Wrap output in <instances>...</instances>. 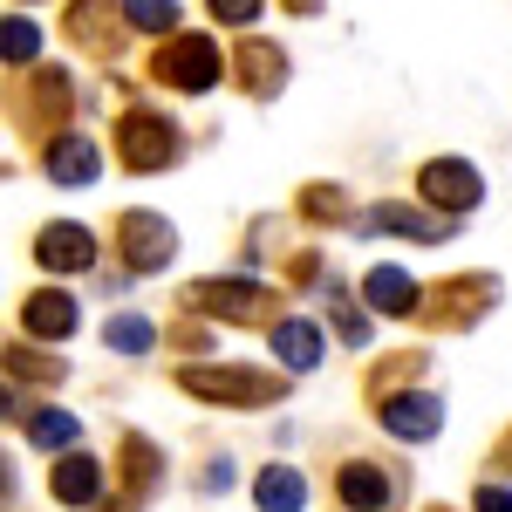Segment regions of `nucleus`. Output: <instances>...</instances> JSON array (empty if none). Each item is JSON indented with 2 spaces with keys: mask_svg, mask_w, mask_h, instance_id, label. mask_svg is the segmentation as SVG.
I'll use <instances>...</instances> for the list:
<instances>
[{
  "mask_svg": "<svg viewBox=\"0 0 512 512\" xmlns=\"http://www.w3.org/2000/svg\"><path fill=\"white\" fill-rule=\"evenodd\" d=\"M424 369V355L410 349V355H390V362H376V376H369V403H383V396H396L410 376Z\"/></svg>",
  "mask_w": 512,
  "mask_h": 512,
  "instance_id": "obj_28",
  "label": "nucleus"
},
{
  "mask_svg": "<svg viewBox=\"0 0 512 512\" xmlns=\"http://www.w3.org/2000/svg\"><path fill=\"white\" fill-rule=\"evenodd\" d=\"M103 342L117 355H144V349H158V328H151V315H110L103 321Z\"/></svg>",
  "mask_w": 512,
  "mask_h": 512,
  "instance_id": "obj_26",
  "label": "nucleus"
},
{
  "mask_svg": "<svg viewBox=\"0 0 512 512\" xmlns=\"http://www.w3.org/2000/svg\"><path fill=\"white\" fill-rule=\"evenodd\" d=\"M123 7V28L137 35H178V0H117Z\"/></svg>",
  "mask_w": 512,
  "mask_h": 512,
  "instance_id": "obj_25",
  "label": "nucleus"
},
{
  "mask_svg": "<svg viewBox=\"0 0 512 512\" xmlns=\"http://www.w3.org/2000/svg\"><path fill=\"white\" fill-rule=\"evenodd\" d=\"M335 499H342V512H390L396 506V472L376 465V458H342Z\"/></svg>",
  "mask_w": 512,
  "mask_h": 512,
  "instance_id": "obj_14",
  "label": "nucleus"
},
{
  "mask_svg": "<svg viewBox=\"0 0 512 512\" xmlns=\"http://www.w3.org/2000/svg\"><path fill=\"white\" fill-rule=\"evenodd\" d=\"M178 308L185 315H205V321H226V328H246V321H280V301L274 287H260L253 274H233V280H192L185 294H178Z\"/></svg>",
  "mask_w": 512,
  "mask_h": 512,
  "instance_id": "obj_2",
  "label": "nucleus"
},
{
  "mask_svg": "<svg viewBox=\"0 0 512 512\" xmlns=\"http://www.w3.org/2000/svg\"><path fill=\"white\" fill-rule=\"evenodd\" d=\"M0 369H7L14 383H41V390H55V383H69V362H55V355H41L35 342H7V349H0Z\"/></svg>",
  "mask_w": 512,
  "mask_h": 512,
  "instance_id": "obj_22",
  "label": "nucleus"
},
{
  "mask_svg": "<svg viewBox=\"0 0 512 512\" xmlns=\"http://www.w3.org/2000/svg\"><path fill=\"white\" fill-rule=\"evenodd\" d=\"M301 219H315V226H342L349 219V192L342 185H301Z\"/></svg>",
  "mask_w": 512,
  "mask_h": 512,
  "instance_id": "obj_27",
  "label": "nucleus"
},
{
  "mask_svg": "<svg viewBox=\"0 0 512 512\" xmlns=\"http://www.w3.org/2000/svg\"><path fill=\"white\" fill-rule=\"evenodd\" d=\"M35 267H48V274H89L96 267V233L82 226V219H48L35 233Z\"/></svg>",
  "mask_w": 512,
  "mask_h": 512,
  "instance_id": "obj_11",
  "label": "nucleus"
},
{
  "mask_svg": "<svg viewBox=\"0 0 512 512\" xmlns=\"http://www.w3.org/2000/svg\"><path fill=\"white\" fill-rule=\"evenodd\" d=\"M335 335H342L349 349H369V335H376V321L362 315V308H349V301L335 294Z\"/></svg>",
  "mask_w": 512,
  "mask_h": 512,
  "instance_id": "obj_29",
  "label": "nucleus"
},
{
  "mask_svg": "<svg viewBox=\"0 0 512 512\" xmlns=\"http://www.w3.org/2000/svg\"><path fill=\"white\" fill-rule=\"evenodd\" d=\"M294 76V62H287V48L274 35H246L233 48V82L246 89V103H274L280 89Z\"/></svg>",
  "mask_w": 512,
  "mask_h": 512,
  "instance_id": "obj_9",
  "label": "nucleus"
},
{
  "mask_svg": "<svg viewBox=\"0 0 512 512\" xmlns=\"http://www.w3.org/2000/svg\"><path fill=\"white\" fill-rule=\"evenodd\" d=\"M21 431H28V444H41V451H76V437H82V424L69 417V410H21Z\"/></svg>",
  "mask_w": 512,
  "mask_h": 512,
  "instance_id": "obj_23",
  "label": "nucleus"
},
{
  "mask_svg": "<svg viewBox=\"0 0 512 512\" xmlns=\"http://www.w3.org/2000/svg\"><path fill=\"white\" fill-rule=\"evenodd\" d=\"M205 7H212V21H226V28H253L267 0H205Z\"/></svg>",
  "mask_w": 512,
  "mask_h": 512,
  "instance_id": "obj_30",
  "label": "nucleus"
},
{
  "mask_svg": "<svg viewBox=\"0 0 512 512\" xmlns=\"http://www.w3.org/2000/svg\"><path fill=\"white\" fill-rule=\"evenodd\" d=\"M253 506L260 512H301L308 506V478L294 472V465H260V478H253Z\"/></svg>",
  "mask_w": 512,
  "mask_h": 512,
  "instance_id": "obj_20",
  "label": "nucleus"
},
{
  "mask_svg": "<svg viewBox=\"0 0 512 512\" xmlns=\"http://www.w3.org/2000/svg\"><path fill=\"white\" fill-rule=\"evenodd\" d=\"M117 158L123 171H171L185 158V130L164 110H123L117 117Z\"/></svg>",
  "mask_w": 512,
  "mask_h": 512,
  "instance_id": "obj_5",
  "label": "nucleus"
},
{
  "mask_svg": "<svg viewBox=\"0 0 512 512\" xmlns=\"http://www.w3.org/2000/svg\"><path fill=\"white\" fill-rule=\"evenodd\" d=\"M69 117H76V82H69V69L35 62L28 82H14V123H21V137L48 144V137L69 130Z\"/></svg>",
  "mask_w": 512,
  "mask_h": 512,
  "instance_id": "obj_3",
  "label": "nucleus"
},
{
  "mask_svg": "<svg viewBox=\"0 0 512 512\" xmlns=\"http://www.w3.org/2000/svg\"><path fill=\"white\" fill-rule=\"evenodd\" d=\"M424 512H451V506H424Z\"/></svg>",
  "mask_w": 512,
  "mask_h": 512,
  "instance_id": "obj_37",
  "label": "nucleus"
},
{
  "mask_svg": "<svg viewBox=\"0 0 512 512\" xmlns=\"http://www.w3.org/2000/svg\"><path fill=\"white\" fill-rule=\"evenodd\" d=\"M82 328V308L69 287H35L21 301V342H69Z\"/></svg>",
  "mask_w": 512,
  "mask_h": 512,
  "instance_id": "obj_13",
  "label": "nucleus"
},
{
  "mask_svg": "<svg viewBox=\"0 0 512 512\" xmlns=\"http://www.w3.org/2000/svg\"><path fill=\"white\" fill-rule=\"evenodd\" d=\"M362 233H403V239H424V246H437V239L458 233V219H424V212H410V205H369Z\"/></svg>",
  "mask_w": 512,
  "mask_h": 512,
  "instance_id": "obj_18",
  "label": "nucleus"
},
{
  "mask_svg": "<svg viewBox=\"0 0 512 512\" xmlns=\"http://www.w3.org/2000/svg\"><path fill=\"white\" fill-rule=\"evenodd\" d=\"M362 301H369L376 315L410 321V315H417V301H424V287L410 280V267H369V280H362Z\"/></svg>",
  "mask_w": 512,
  "mask_h": 512,
  "instance_id": "obj_17",
  "label": "nucleus"
},
{
  "mask_svg": "<svg viewBox=\"0 0 512 512\" xmlns=\"http://www.w3.org/2000/svg\"><path fill=\"white\" fill-rule=\"evenodd\" d=\"M0 499H7V458H0Z\"/></svg>",
  "mask_w": 512,
  "mask_h": 512,
  "instance_id": "obj_35",
  "label": "nucleus"
},
{
  "mask_svg": "<svg viewBox=\"0 0 512 512\" xmlns=\"http://www.w3.org/2000/svg\"><path fill=\"white\" fill-rule=\"evenodd\" d=\"M472 512H512V492H506V485H478Z\"/></svg>",
  "mask_w": 512,
  "mask_h": 512,
  "instance_id": "obj_31",
  "label": "nucleus"
},
{
  "mask_svg": "<svg viewBox=\"0 0 512 512\" xmlns=\"http://www.w3.org/2000/svg\"><path fill=\"white\" fill-rule=\"evenodd\" d=\"M287 280H294V287L321 280V253H294V260H287Z\"/></svg>",
  "mask_w": 512,
  "mask_h": 512,
  "instance_id": "obj_32",
  "label": "nucleus"
},
{
  "mask_svg": "<svg viewBox=\"0 0 512 512\" xmlns=\"http://www.w3.org/2000/svg\"><path fill=\"white\" fill-rule=\"evenodd\" d=\"M417 198L431 205L437 219H465L478 198H485V178H478V164H465V158H431L417 171Z\"/></svg>",
  "mask_w": 512,
  "mask_h": 512,
  "instance_id": "obj_8",
  "label": "nucleus"
},
{
  "mask_svg": "<svg viewBox=\"0 0 512 512\" xmlns=\"http://www.w3.org/2000/svg\"><path fill=\"white\" fill-rule=\"evenodd\" d=\"M62 35L76 41V48H89L96 62H110V55H123L130 28H123V7H117V0H69Z\"/></svg>",
  "mask_w": 512,
  "mask_h": 512,
  "instance_id": "obj_10",
  "label": "nucleus"
},
{
  "mask_svg": "<svg viewBox=\"0 0 512 512\" xmlns=\"http://www.w3.org/2000/svg\"><path fill=\"white\" fill-rule=\"evenodd\" d=\"M48 492H55V506H69V512L96 506V499H103V465H96L89 451H62L55 472H48Z\"/></svg>",
  "mask_w": 512,
  "mask_h": 512,
  "instance_id": "obj_16",
  "label": "nucleus"
},
{
  "mask_svg": "<svg viewBox=\"0 0 512 512\" xmlns=\"http://www.w3.org/2000/svg\"><path fill=\"white\" fill-rule=\"evenodd\" d=\"M376 424L396 437V444H431L437 431H444V403H437L431 390H396L376 403Z\"/></svg>",
  "mask_w": 512,
  "mask_h": 512,
  "instance_id": "obj_12",
  "label": "nucleus"
},
{
  "mask_svg": "<svg viewBox=\"0 0 512 512\" xmlns=\"http://www.w3.org/2000/svg\"><path fill=\"white\" fill-rule=\"evenodd\" d=\"M41 171L76 192V185H96V178H103V158H96V144H89L82 130H62V137L41 144Z\"/></svg>",
  "mask_w": 512,
  "mask_h": 512,
  "instance_id": "obj_15",
  "label": "nucleus"
},
{
  "mask_svg": "<svg viewBox=\"0 0 512 512\" xmlns=\"http://www.w3.org/2000/svg\"><path fill=\"white\" fill-rule=\"evenodd\" d=\"M0 62H7V69H35L41 62V28L28 14H7V21H0Z\"/></svg>",
  "mask_w": 512,
  "mask_h": 512,
  "instance_id": "obj_24",
  "label": "nucleus"
},
{
  "mask_svg": "<svg viewBox=\"0 0 512 512\" xmlns=\"http://www.w3.org/2000/svg\"><path fill=\"white\" fill-rule=\"evenodd\" d=\"M280 7H287V14H321L328 0H280Z\"/></svg>",
  "mask_w": 512,
  "mask_h": 512,
  "instance_id": "obj_34",
  "label": "nucleus"
},
{
  "mask_svg": "<svg viewBox=\"0 0 512 512\" xmlns=\"http://www.w3.org/2000/svg\"><path fill=\"white\" fill-rule=\"evenodd\" d=\"M117 465H123V485H130V499H144V492H151V485L164 478V451L151 444V437L123 431V444H117Z\"/></svg>",
  "mask_w": 512,
  "mask_h": 512,
  "instance_id": "obj_21",
  "label": "nucleus"
},
{
  "mask_svg": "<svg viewBox=\"0 0 512 512\" xmlns=\"http://www.w3.org/2000/svg\"><path fill=\"white\" fill-rule=\"evenodd\" d=\"M178 390L198 403H219V410H267L294 390V376L274 369H246V362H185L178 369Z\"/></svg>",
  "mask_w": 512,
  "mask_h": 512,
  "instance_id": "obj_1",
  "label": "nucleus"
},
{
  "mask_svg": "<svg viewBox=\"0 0 512 512\" xmlns=\"http://www.w3.org/2000/svg\"><path fill=\"white\" fill-rule=\"evenodd\" d=\"M0 417H7V390H0Z\"/></svg>",
  "mask_w": 512,
  "mask_h": 512,
  "instance_id": "obj_36",
  "label": "nucleus"
},
{
  "mask_svg": "<svg viewBox=\"0 0 512 512\" xmlns=\"http://www.w3.org/2000/svg\"><path fill=\"white\" fill-rule=\"evenodd\" d=\"M21 7H28V0H21Z\"/></svg>",
  "mask_w": 512,
  "mask_h": 512,
  "instance_id": "obj_38",
  "label": "nucleus"
},
{
  "mask_svg": "<svg viewBox=\"0 0 512 512\" xmlns=\"http://www.w3.org/2000/svg\"><path fill=\"white\" fill-rule=\"evenodd\" d=\"M492 308H499V280L492 274H451L417 301V315L431 321V328H478Z\"/></svg>",
  "mask_w": 512,
  "mask_h": 512,
  "instance_id": "obj_6",
  "label": "nucleus"
},
{
  "mask_svg": "<svg viewBox=\"0 0 512 512\" xmlns=\"http://www.w3.org/2000/svg\"><path fill=\"white\" fill-rule=\"evenodd\" d=\"M492 465H499V472H512V431L499 437V451H492Z\"/></svg>",
  "mask_w": 512,
  "mask_h": 512,
  "instance_id": "obj_33",
  "label": "nucleus"
},
{
  "mask_svg": "<svg viewBox=\"0 0 512 512\" xmlns=\"http://www.w3.org/2000/svg\"><path fill=\"white\" fill-rule=\"evenodd\" d=\"M219 76H226V48L212 35H171L151 55V82H164V89H178V96H205V89H219Z\"/></svg>",
  "mask_w": 512,
  "mask_h": 512,
  "instance_id": "obj_4",
  "label": "nucleus"
},
{
  "mask_svg": "<svg viewBox=\"0 0 512 512\" xmlns=\"http://www.w3.org/2000/svg\"><path fill=\"white\" fill-rule=\"evenodd\" d=\"M321 349H328V342H321V328H315L308 315H287V321H274V355H280V369L308 376V369L321 362Z\"/></svg>",
  "mask_w": 512,
  "mask_h": 512,
  "instance_id": "obj_19",
  "label": "nucleus"
},
{
  "mask_svg": "<svg viewBox=\"0 0 512 512\" xmlns=\"http://www.w3.org/2000/svg\"><path fill=\"white\" fill-rule=\"evenodd\" d=\"M117 253L130 274H164L171 260H178V226L164 219V212H117Z\"/></svg>",
  "mask_w": 512,
  "mask_h": 512,
  "instance_id": "obj_7",
  "label": "nucleus"
}]
</instances>
